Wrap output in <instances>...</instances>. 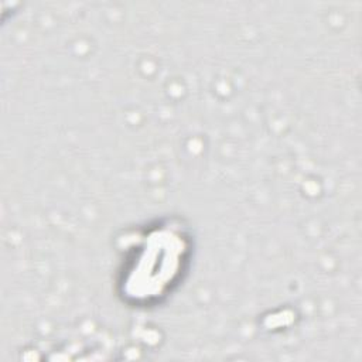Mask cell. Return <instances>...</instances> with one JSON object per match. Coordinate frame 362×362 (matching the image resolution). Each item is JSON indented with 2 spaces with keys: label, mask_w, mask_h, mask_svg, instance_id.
I'll list each match as a JSON object with an SVG mask.
<instances>
[{
  "label": "cell",
  "mask_w": 362,
  "mask_h": 362,
  "mask_svg": "<svg viewBox=\"0 0 362 362\" xmlns=\"http://www.w3.org/2000/svg\"><path fill=\"white\" fill-rule=\"evenodd\" d=\"M195 253L197 238L184 216L160 215L123 229L116 238V297L134 310L164 305L188 280Z\"/></svg>",
  "instance_id": "cell-1"
}]
</instances>
